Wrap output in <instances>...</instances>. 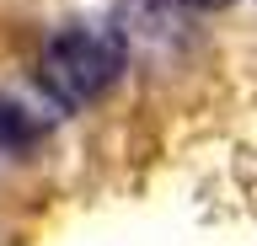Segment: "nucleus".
Returning <instances> with one entry per match:
<instances>
[{"instance_id":"1","label":"nucleus","mask_w":257,"mask_h":246,"mask_svg":"<svg viewBox=\"0 0 257 246\" xmlns=\"http://www.w3.org/2000/svg\"><path fill=\"white\" fill-rule=\"evenodd\" d=\"M123 70H128V43L118 38V27H64L38 54V86L64 113L102 102Z\"/></svg>"},{"instance_id":"2","label":"nucleus","mask_w":257,"mask_h":246,"mask_svg":"<svg viewBox=\"0 0 257 246\" xmlns=\"http://www.w3.org/2000/svg\"><path fill=\"white\" fill-rule=\"evenodd\" d=\"M188 11H225V6H236V0H182Z\"/></svg>"}]
</instances>
